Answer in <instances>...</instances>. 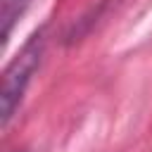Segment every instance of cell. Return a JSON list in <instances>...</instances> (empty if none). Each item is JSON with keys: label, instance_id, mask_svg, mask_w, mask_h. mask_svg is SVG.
Instances as JSON below:
<instances>
[{"label": "cell", "instance_id": "obj_2", "mask_svg": "<svg viewBox=\"0 0 152 152\" xmlns=\"http://www.w3.org/2000/svg\"><path fill=\"white\" fill-rule=\"evenodd\" d=\"M31 0H2V43H7V36L14 26V21L24 14Z\"/></svg>", "mask_w": 152, "mask_h": 152}, {"label": "cell", "instance_id": "obj_1", "mask_svg": "<svg viewBox=\"0 0 152 152\" xmlns=\"http://www.w3.org/2000/svg\"><path fill=\"white\" fill-rule=\"evenodd\" d=\"M40 55H43V33L38 31L26 40V45L19 50V55L5 69V76H2V126L10 124L14 109L19 107L24 90H26L33 71L40 64Z\"/></svg>", "mask_w": 152, "mask_h": 152}]
</instances>
